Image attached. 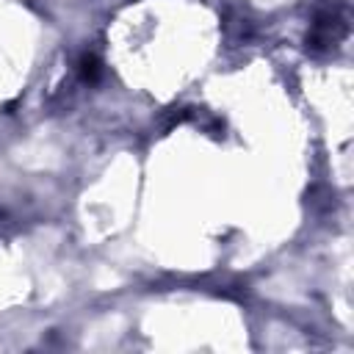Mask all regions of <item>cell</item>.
Instances as JSON below:
<instances>
[{"label": "cell", "instance_id": "obj_1", "mask_svg": "<svg viewBox=\"0 0 354 354\" xmlns=\"http://www.w3.org/2000/svg\"><path fill=\"white\" fill-rule=\"evenodd\" d=\"M346 6L343 3H332V8L321 11L313 22V30L307 36V47L313 50H329L337 47L343 41V36L348 33V22H346Z\"/></svg>", "mask_w": 354, "mask_h": 354}]
</instances>
